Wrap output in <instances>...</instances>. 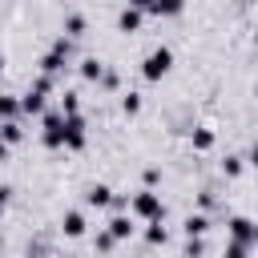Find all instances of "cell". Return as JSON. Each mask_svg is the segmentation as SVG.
Masks as SVG:
<instances>
[{"instance_id": "obj_1", "label": "cell", "mask_w": 258, "mask_h": 258, "mask_svg": "<svg viewBox=\"0 0 258 258\" xmlns=\"http://www.w3.org/2000/svg\"><path fill=\"white\" fill-rule=\"evenodd\" d=\"M129 214H133L137 222H165L161 194H153V189H137V194L129 198Z\"/></svg>"}, {"instance_id": "obj_9", "label": "cell", "mask_w": 258, "mask_h": 258, "mask_svg": "<svg viewBox=\"0 0 258 258\" xmlns=\"http://www.w3.org/2000/svg\"><path fill=\"white\" fill-rule=\"evenodd\" d=\"M226 234L238 238V242H250V238H254V222L242 218V214H234V218H226ZM250 246H254V242H250Z\"/></svg>"}, {"instance_id": "obj_17", "label": "cell", "mask_w": 258, "mask_h": 258, "mask_svg": "<svg viewBox=\"0 0 258 258\" xmlns=\"http://www.w3.org/2000/svg\"><path fill=\"white\" fill-rule=\"evenodd\" d=\"M85 28H89V20H85L81 12H69V16H64V36L77 40V36H85Z\"/></svg>"}, {"instance_id": "obj_12", "label": "cell", "mask_w": 258, "mask_h": 258, "mask_svg": "<svg viewBox=\"0 0 258 258\" xmlns=\"http://www.w3.org/2000/svg\"><path fill=\"white\" fill-rule=\"evenodd\" d=\"M214 141H218V133H214L210 125H194V133H189V145H194L198 153H206V149H214Z\"/></svg>"}, {"instance_id": "obj_20", "label": "cell", "mask_w": 258, "mask_h": 258, "mask_svg": "<svg viewBox=\"0 0 258 258\" xmlns=\"http://www.w3.org/2000/svg\"><path fill=\"white\" fill-rule=\"evenodd\" d=\"M60 113H64V117H73V113H81V93H73V89H64V93H60Z\"/></svg>"}, {"instance_id": "obj_24", "label": "cell", "mask_w": 258, "mask_h": 258, "mask_svg": "<svg viewBox=\"0 0 258 258\" xmlns=\"http://www.w3.org/2000/svg\"><path fill=\"white\" fill-rule=\"evenodd\" d=\"M206 254V238H185V258H202Z\"/></svg>"}, {"instance_id": "obj_13", "label": "cell", "mask_w": 258, "mask_h": 258, "mask_svg": "<svg viewBox=\"0 0 258 258\" xmlns=\"http://www.w3.org/2000/svg\"><path fill=\"white\" fill-rule=\"evenodd\" d=\"M181 230H185V238H206L210 234V214H189L181 222Z\"/></svg>"}, {"instance_id": "obj_29", "label": "cell", "mask_w": 258, "mask_h": 258, "mask_svg": "<svg viewBox=\"0 0 258 258\" xmlns=\"http://www.w3.org/2000/svg\"><path fill=\"white\" fill-rule=\"evenodd\" d=\"M246 165H254V169H258V145H254V149L246 153Z\"/></svg>"}, {"instance_id": "obj_35", "label": "cell", "mask_w": 258, "mask_h": 258, "mask_svg": "<svg viewBox=\"0 0 258 258\" xmlns=\"http://www.w3.org/2000/svg\"><path fill=\"white\" fill-rule=\"evenodd\" d=\"M254 97H258V89H254Z\"/></svg>"}, {"instance_id": "obj_18", "label": "cell", "mask_w": 258, "mask_h": 258, "mask_svg": "<svg viewBox=\"0 0 258 258\" xmlns=\"http://www.w3.org/2000/svg\"><path fill=\"white\" fill-rule=\"evenodd\" d=\"M242 169H246V157L242 153H226L222 157V173L226 177H242Z\"/></svg>"}, {"instance_id": "obj_26", "label": "cell", "mask_w": 258, "mask_h": 258, "mask_svg": "<svg viewBox=\"0 0 258 258\" xmlns=\"http://www.w3.org/2000/svg\"><path fill=\"white\" fill-rule=\"evenodd\" d=\"M157 181H161V169H157V165H149V169H145V189H153Z\"/></svg>"}, {"instance_id": "obj_4", "label": "cell", "mask_w": 258, "mask_h": 258, "mask_svg": "<svg viewBox=\"0 0 258 258\" xmlns=\"http://www.w3.org/2000/svg\"><path fill=\"white\" fill-rule=\"evenodd\" d=\"M85 145H89V121H85L81 113L64 117V149H69V153H81Z\"/></svg>"}, {"instance_id": "obj_16", "label": "cell", "mask_w": 258, "mask_h": 258, "mask_svg": "<svg viewBox=\"0 0 258 258\" xmlns=\"http://www.w3.org/2000/svg\"><path fill=\"white\" fill-rule=\"evenodd\" d=\"M0 141H8V145H20V141H24V129H20L16 117H12V121H0Z\"/></svg>"}, {"instance_id": "obj_25", "label": "cell", "mask_w": 258, "mask_h": 258, "mask_svg": "<svg viewBox=\"0 0 258 258\" xmlns=\"http://www.w3.org/2000/svg\"><path fill=\"white\" fill-rule=\"evenodd\" d=\"M117 85H121V77H117L113 69H105V77H101V89H109V93H113Z\"/></svg>"}, {"instance_id": "obj_15", "label": "cell", "mask_w": 258, "mask_h": 258, "mask_svg": "<svg viewBox=\"0 0 258 258\" xmlns=\"http://www.w3.org/2000/svg\"><path fill=\"white\" fill-rule=\"evenodd\" d=\"M145 242H149V246H165V242H169L165 222H145Z\"/></svg>"}, {"instance_id": "obj_11", "label": "cell", "mask_w": 258, "mask_h": 258, "mask_svg": "<svg viewBox=\"0 0 258 258\" xmlns=\"http://www.w3.org/2000/svg\"><path fill=\"white\" fill-rule=\"evenodd\" d=\"M181 12H185V0H153L149 4V16H157V20H173Z\"/></svg>"}, {"instance_id": "obj_21", "label": "cell", "mask_w": 258, "mask_h": 258, "mask_svg": "<svg viewBox=\"0 0 258 258\" xmlns=\"http://www.w3.org/2000/svg\"><path fill=\"white\" fill-rule=\"evenodd\" d=\"M121 113H125V117H137V113H141V93H133V89L121 93Z\"/></svg>"}, {"instance_id": "obj_3", "label": "cell", "mask_w": 258, "mask_h": 258, "mask_svg": "<svg viewBox=\"0 0 258 258\" xmlns=\"http://www.w3.org/2000/svg\"><path fill=\"white\" fill-rule=\"evenodd\" d=\"M40 145L44 149H64V113H44L40 117Z\"/></svg>"}, {"instance_id": "obj_32", "label": "cell", "mask_w": 258, "mask_h": 258, "mask_svg": "<svg viewBox=\"0 0 258 258\" xmlns=\"http://www.w3.org/2000/svg\"><path fill=\"white\" fill-rule=\"evenodd\" d=\"M4 64H8V60H4V52H0V73H4Z\"/></svg>"}, {"instance_id": "obj_33", "label": "cell", "mask_w": 258, "mask_h": 258, "mask_svg": "<svg viewBox=\"0 0 258 258\" xmlns=\"http://www.w3.org/2000/svg\"><path fill=\"white\" fill-rule=\"evenodd\" d=\"M254 48H258V32H254Z\"/></svg>"}, {"instance_id": "obj_14", "label": "cell", "mask_w": 258, "mask_h": 258, "mask_svg": "<svg viewBox=\"0 0 258 258\" xmlns=\"http://www.w3.org/2000/svg\"><path fill=\"white\" fill-rule=\"evenodd\" d=\"M77 73H81V81H97V85H101V77H105V64H101L97 56H85V60L77 64Z\"/></svg>"}, {"instance_id": "obj_31", "label": "cell", "mask_w": 258, "mask_h": 258, "mask_svg": "<svg viewBox=\"0 0 258 258\" xmlns=\"http://www.w3.org/2000/svg\"><path fill=\"white\" fill-rule=\"evenodd\" d=\"M250 242H254V246H258V222H254V238H250Z\"/></svg>"}, {"instance_id": "obj_2", "label": "cell", "mask_w": 258, "mask_h": 258, "mask_svg": "<svg viewBox=\"0 0 258 258\" xmlns=\"http://www.w3.org/2000/svg\"><path fill=\"white\" fill-rule=\"evenodd\" d=\"M169 69H173V48H169V44L149 48L145 60H141V77H145V81H161V77H169Z\"/></svg>"}, {"instance_id": "obj_30", "label": "cell", "mask_w": 258, "mask_h": 258, "mask_svg": "<svg viewBox=\"0 0 258 258\" xmlns=\"http://www.w3.org/2000/svg\"><path fill=\"white\" fill-rule=\"evenodd\" d=\"M8 153H12V145H8V141H0V165L8 161Z\"/></svg>"}, {"instance_id": "obj_7", "label": "cell", "mask_w": 258, "mask_h": 258, "mask_svg": "<svg viewBox=\"0 0 258 258\" xmlns=\"http://www.w3.org/2000/svg\"><path fill=\"white\" fill-rule=\"evenodd\" d=\"M113 198H117V194H113L105 181H93V185L85 189V206H93V210H109V206H113Z\"/></svg>"}, {"instance_id": "obj_27", "label": "cell", "mask_w": 258, "mask_h": 258, "mask_svg": "<svg viewBox=\"0 0 258 258\" xmlns=\"http://www.w3.org/2000/svg\"><path fill=\"white\" fill-rule=\"evenodd\" d=\"M8 198H12V185H0V218H4V210H8Z\"/></svg>"}, {"instance_id": "obj_22", "label": "cell", "mask_w": 258, "mask_h": 258, "mask_svg": "<svg viewBox=\"0 0 258 258\" xmlns=\"http://www.w3.org/2000/svg\"><path fill=\"white\" fill-rule=\"evenodd\" d=\"M250 250H254L250 242H238V238H230V242H226V250H222V258H250Z\"/></svg>"}, {"instance_id": "obj_34", "label": "cell", "mask_w": 258, "mask_h": 258, "mask_svg": "<svg viewBox=\"0 0 258 258\" xmlns=\"http://www.w3.org/2000/svg\"><path fill=\"white\" fill-rule=\"evenodd\" d=\"M0 250H4V234H0Z\"/></svg>"}, {"instance_id": "obj_19", "label": "cell", "mask_w": 258, "mask_h": 258, "mask_svg": "<svg viewBox=\"0 0 258 258\" xmlns=\"http://www.w3.org/2000/svg\"><path fill=\"white\" fill-rule=\"evenodd\" d=\"M20 113V97H12V93H0V121H12Z\"/></svg>"}, {"instance_id": "obj_23", "label": "cell", "mask_w": 258, "mask_h": 258, "mask_svg": "<svg viewBox=\"0 0 258 258\" xmlns=\"http://www.w3.org/2000/svg\"><path fill=\"white\" fill-rule=\"evenodd\" d=\"M93 246H97V254H109V250L117 246V238H113V234L101 226V230H97V238H93Z\"/></svg>"}, {"instance_id": "obj_28", "label": "cell", "mask_w": 258, "mask_h": 258, "mask_svg": "<svg viewBox=\"0 0 258 258\" xmlns=\"http://www.w3.org/2000/svg\"><path fill=\"white\" fill-rule=\"evenodd\" d=\"M125 4H129V8H141V12L149 16V4H153V0H125Z\"/></svg>"}, {"instance_id": "obj_5", "label": "cell", "mask_w": 258, "mask_h": 258, "mask_svg": "<svg viewBox=\"0 0 258 258\" xmlns=\"http://www.w3.org/2000/svg\"><path fill=\"white\" fill-rule=\"evenodd\" d=\"M44 97H48V93H40L36 85H28V89L20 93V113H24V117H44V113H48V109H44Z\"/></svg>"}, {"instance_id": "obj_6", "label": "cell", "mask_w": 258, "mask_h": 258, "mask_svg": "<svg viewBox=\"0 0 258 258\" xmlns=\"http://www.w3.org/2000/svg\"><path fill=\"white\" fill-rule=\"evenodd\" d=\"M105 230H109L117 242H125V238H133V234H137V218H133V214H113V218L105 222Z\"/></svg>"}, {"instance_id": "obj_8", "label": "cell", "mask_w": 258, "mask_h": 258, "mask_svg": "<svg viewBox=\"0 0 258 258\" xmlns=\"http://www.w3.org/2000/svg\"><path fill=\"white\" fill-rule=\"evenodd\" d=\"M141 24H145V12L141 8H121L117 12V32H141Z\"/></svg>"}, {"instance_id": "obj_10", "label": "cell", "mask_w": 258, "mask_h": 258, "mask_svg": "<svg viewBox=\"0 0 258 258\" xmlns=\"http://www.w3.org/2000/svg\"><path fill=\"white\" fill-rule=\"evenodd\" d=\"M60 230H64V238H81V234L89 230V222H85V214H81V210H64Z\"/></svg>"}]
</instances>
